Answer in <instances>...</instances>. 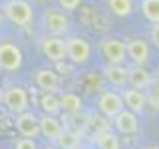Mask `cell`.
Listing matches in <instances>:
<instances>
[{
    "mask_svg": "<svg viewBox=\"0 0 159 149\" xmlns=\"http://www.w3.org/2000/svg\"><path fill=\"white\" fill-rule=\"evenodd\" d=\"M16 149H38L32 137H20L16 141Z\"/></svg>",
    "mask_w": 159,
    "mask_h": 149,
    "instance_id": "24",
    "label": "cell"
},
{
    "mask_svg": "<svg viewBox=\"0 0 159 149\" xmlns=\"http://www.w3.org/2000/svg\"><path fill=\"white\" fill-rule=\"evenodd\" d=\"M24 54L18 44L12 40H2L0 42V70L4 72H18L22 68Z\"/></svg>",
    "mask_w": 159,
    "mask_h": 149,
    "instance_id": "2",
    "label": "cell"
},
{
    "mask_svg": "<svg viewBox=\"0 0 159 149\" xmlns=\"http://www.w3.org/2000/svg\"><path fill=\"white\" fill-rule=\"evenodd\" d=\"M92 143L98 149H119V139L116 137V133H111V129L92 135Z\"/></svg>",
    "mask_w": 159,
    "mask_h": 149,
    "instance_id": "18",
    "label": "cell"
},
{
    "mask_svg": "<svg viewBox=\"0 0 159 149\" xmlns=\"http://www.w3.org/2000/svg\"><path fill=\"white\" fill-rule=\"evenodd\" d=\"M4 18H8L12 24L20 28H26L34 20V8L28 0H6L2 4Z\"/></svg>",
    "mask_w": 159,
    "mask_h": 149,
    "instance_id": "1",
    "label": "cell"
},
{
    "mask_svg": "<svg viewBox=\"0 0 159 149\" xmlns=\"http://www.w3.org/2000/svg\"><path fill=\"white\" fill-rule=\"evenodd\" d=\"M107 8L113 16L125 18L133 12V0H107Z\"/></svg>",
    "mask_w": 159,
    "mask_h": 149,
    "instance_id": "21",
    "label": "cell"
},
{
    "mask_svg": "<svg viewBox=\"0 0 159 149\" xmlns=\"http://www.w3.org/2000/svg\"><path fill=\"white\" fill-rule=\"evenodd\" d=\"M151 42H153V46L159 50V22H155L153 28H151Z\"/></svg>",
    "mask_w": 159,
    "mask_h": 149,
    "instance_id": "26",
    "label": "cell"
},
{
    "mask_svg": "<svg viewBox=\"0 0 159 149\" xmlns=\"http://www.w3.org/2000/svg\"><path fill=\"white\" fill-rule=\"evenodd\" d=\"M60 109L68 115H74V113H82L84 109V103H82V97L76 96V93L68 92V93H62L60 96Z\"/></svg>",
    "mask_w": 159,
    "mask_h": 149,
    "instance_id": "17",
    "label": "cell"
},
{
    "mask_svg": "<svg viewBox=\"0 0 159 149\" xmlns=\"http://www.w3.org/2000/svg\"><path fill=\"white\" fill-rule=\"evenodd\" d=\"M125 48H127V56H129V60H131L133 64H137V66H145L147 64V60H149V44L145 40L133 38V40H129L125 44Z\"/></svg>",
    "mask_w": 159,
    "mask_h": 149,
    "instance_id": "12",
    "label": "cell"
},
{
    "mask_svg": "<svg viewBox=\"0 0 159 149\" xmlns=\"http://www.w3.org/2000/svg\"><path fill=\"white\" fill-rule=\"evenodd\" d=\"M80 133L78 131H74V129H68V127H64V131L60 133V137H58V147L60 149H78L80 145Z\"/></svg>",
    "mask_w": 159,
    "mask_h": 149,
    "instance_id": "20",
    "label": "cell"
},
{
    "mask_svg": "<svg viewBox=\"0 0 159 149\" xmlns=\"http://www.w3.org/2000/svg\"><path fill=\"white\" fill-rule=\"evenodd\" d=\"M42 22H44V28L52 36H62V34H66L70 30V18L62 10H54V8L46 10L42 16Z\"/></svg>",
    "mask_w": 159,
    "mask_h": 149,
    "instance_id": "5",
    "label": "cell"
},
{
    "mask_svg": "<svg viewBox=\"0 0 159 149\" xmlns=\"http://www.w3.org/2000/svg\"><path fill=\"white\" fill-rule=\"evenodd\" d=\"M66 56L76 66L88 64L92 58V44L82 36H70L66 40Z\"/></svg>",
    "mask_w": 159,
    "mask_h": 149,
    "instance_id": "3",
    "label": "cell"
},
{
    "mask_svg": "<svg viewBox=\"0 0 159 149\" xmlns=\"http://www.w3.org/2000/svg\"><path fill=\"white\" fill-rule=\"evenodd\" d=\"M103 76L111 86L121 88L127 84V68H123L121 64H107L103 70Z\"/></svg>",
    "mask_w": 159,
    "mask_h": 149,
    "instance_id": "16",
    "label": "cell"
},
{
    "mask_svg": "<svg viewBox=\"0 0 159 149\" xmlns=\"http://www.w3.org/2000/svg\"><path fill=\"white\" fill-rule=\"evenodd\" d=\"M2 22H4V12L0 10V26H2Z\"/></svg>",
    "mask_w": 159,
    "mask_h": 149,
    "instance_id": "27",
    "label": "cell"
},
{
    "mask_svg": "<svg viewBox=\"0 0 159 149\" xmlns=\"http://www.w3.org/2000/svg\"><path fill=\"white\" fill-rule=\"evenodd\" d=\"M34 82H36V86L42 89V92L58 93V89H60V76L54 72L52 68H40V70H36V74H34Z\"/></svg>",
    "mask_w": 159,
    "mask_h": 149,
    "instance_id": "10",
    "label": "cell"
},
{
    "mask_svg": "<svg viewBox=\"0 0 159 149\" xmlns=\"http://www.w3.org/2000/svg\"><path fill=\"white\" fill-rule=\"evenodd\" d=\"M141 12L149 22H159V0H141Z\"/></svg>",
    "mask_w": 159,
    "mask_h": 149,
    "instance_id": "22",
    "label": "cell"
},
{
    "mask_svg": "<svg viewBox=\"0 0 159 149\" xmlns=\"http://www.w3.org/2000/svg\"><path fill=\"white\" fill-rule=\"evenodd\" d=\"M147 149H159V145H149Z\"/></svg>",
    "mask_w": 159,
    "mask_h": 149,
    "instance_id": "29",
    "label": "cell"
},
{
    "mask_svg": "<svg viewBox=\"0 0 159 149\" xmlns=\"http://www.w3.org/2000/svg\"><path fill=\"white\" fill-rule=\"evenodd\" d=\"M2 97H4V92H2V89H0V102H2Z\"/></svg>",
    "mask_w": 159,
    "mask_h": 149,
    "instance_id": "30",
    "label": "cell"
},
{
    "mask_svg": "<svg viewBox=\"0 0 159 149\" xmlns=\"http://www.w3.org/2000/svg\"><path fill=\"white\" fill-rule=\"evenodd\" d=\"M16 129L22 137H38L40 135V119L30 111L16 115Z\"/></svg>",
    "mask_w": 159,
    "mask_h": 149,
    "instance_id": "9",
    "label": "cell"
},
{
    "mask_svg": "<svg viewBox=\"0 0 159 149\" xmlns=\"http://www.w3.org/2000/svg\"><path fill=\"white\" fill-rule=\"evenodd\" d=\"M151 74L147 72L143 66H137V64H133L131 68H127V82L131 84L133 88H137V89H145L151 86Z\"/></svg>",
    "mask_w": 159,
    "mask_h": 149,
    "instance_id": "14",
    "label": "cell"
},
{
    "mask_svg": "<svg viewBox=\"0 0 159 149\" xmlns=\"http://www.w3.org/2000/svg\"><path fill=\"white\" fill-rule=\"evenodd\" d=\"M99 50H102L103 58L107 60V64H123L127 60V48L117 38H103Z\"/></svg>",
    "mask_w": 159,
    "mask_h": 149,
    "instance_id": "6",
    "label": "cell"
},
{
    "mask_svg": "<svg viewBox=\"0 0 159 149\" xmlns=\"http://www.w3.org/2000/svg\"><path fill=\"white\" fill-rule=\"evenodd\" d=\"M80 4H82V0H58V6L62 10H76Z\"/></svg>",
    "mask_w": 159,
    "mask_h": 149,
    "instance_id": "25",
    "label": "cell"
},
{
    "mask_svg": "<svg viewBox=\"0 0 159 149\" xmlns=\"http://www.w3.org/2000/svg\"><path fill=\"white\" fill-rule=\"evenodd\" d=\"M62 131H64V127H62V123H60V119L44 113V117L40 119V135H44L48 141H58V137H60Z\"/></svg>",
    "mask_w": 159,
    "mask_h": 149,
    "instance_id": "13",
    "label": "cell"
},
{
    "mask_svg": "<svg viewBox=\"0 0 159 149\" xmlns=\"http://www.w3.org/2000/svg\"><path fill=\"white\" fill-rule=\"evenodd\" d=\"M40 48H42V54L46 56L50 62L60 64L64 60H68L66 56V40H62L60 36H48L40 42Z\"/></svg>",
    "mask_w": 159,
    "mask_h": 149,
    "instance_id": "7",
    "label": "cell"
},
{
    "mask_svg": "<svg viewBox=\"0 0 159 149\" xmlns=\"http://www.w3.org/2000/svg\"><path fill=\"white\" fill-rule=\"evenodd\" d=\"M88 127H92V131H93V135L96 133H102V131H109L111 129V125H109V119L106 115H96V117H89V125Z\"/></svg>",
    "mask_w": 159,
    "mask_h": 149,
    "instance_id": "23",
    "label": "cell"
},
{
    "mask_svg": "<svg viewBox=\"0 0 159 149\" xmlns=\"http://www.w3.org/2000/svg\"><path fill=\"white\" fill-rule=\"evenodd\" d=\"M2 103L6 106V109L10 113H14V115L24 113V111H28V92L22 86H10V88H6V92H4Z\"/></svg>",
    "mask_w": 159,
    "mask_h": 149,
    "instance_id": "4",
    "label": "cell"
},
{
    "mask_svg": "<svg viewBox=\"0 0 159 149\" xmlns=\"http://www.w3.org/2000/svg\"><path fill=\"white\" fill-rule=\"evenodd\" d=\"M113 125L119 133H123V135H131V133H135L139 129V121H137V113H133L131 109H123V111H119L116 117H113Z\"/></svg>",
    "mask_w": 159,
    "mask_h": 149,
    "instance_id": "11",
    "label": "cell"
},
{
    "mask_svg": "<svg viewBox=\"0 0 159 149\" xmlns=\"http://www.w3.org/2000/svg\"><path fill=\"white\" fill-rule=\"evenodd\" d=\"M98 107L102 111V115H106L107 119H113L119 111L125 109V103H123L121 93L117 92H103L98 99Z\"/></svg>",
    "mask_w": 159,
    "mask_h": 149,
    "instance_id": "8",
    "label": "cell"
},
{
    "mask_svg": "<svg viewBox=\"0 0 159 149\" xmlns=\"http://www.w3.org/2000/svg\"><path fill=\"white\" fill-rule=\"evenodd\" d=\"M40 107L46 115H56L60 111V97L52 92H42L40 96Z\"/></svg>",
    "mask_w": 159,
    "mask_h": 149,
    "instance_id": "19",
    "label": "cell"
},
{
    "mask_svg": "<svg viewBox=\"0 0 159 149\" xmlns=\"http://www.w3.org/2000/svg\"><path fill=\"white\" fill-rule=\"evenodd\" d=\"M44 149H60V147H58V145H46Z\"/></svg>",
    "mask_w": 159,
    "mask_h": 149,
    "instance_id": "28",
    "label": "cell"
},
{
    "mask_svg": "<svg viewBox=\"0 0 159 149\" xmlns=\"http://www.w3.org/2000/svg\"><path fill=\"white\" fill-rule=\"evenodd\" d=\"M121 97H123V103H125V107L131 109L133 113H141L143 109H145V106H147V97L143 96V93L139 92L137 88L125 89V92L121 93Z\"/></svg>",
    "mask_w": 159,
    "mask_h": 149,
    "instance_id": "15",
    "label": "cell"
}]
</instances>
